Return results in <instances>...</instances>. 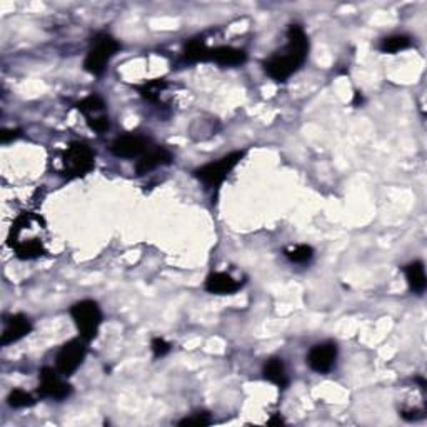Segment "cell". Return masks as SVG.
I'll return each instance as SVG.
<instances>
[{
    "instance_id": "obj_2",
    "label": "cell",
    "mask_w": 427,
    "mask_h": 427,
    "mask_svg": "<svg viewBox=\"0 0 427 427\" xmlns=\"http://www.w3.org/2000/svg\"><path fill=\"white\" fill-rule=\"evenodd\" d=\"M46 227L43 219L39 215L24 212L17 217L8 234V245L15 250L17 257L30 261L43 254V242L39 232Z\"/></svg>"
},
{
    "instance_id": "obj_21",
    "label": "cell",
    "mask_w": 427,
    "mask_h": 427,
    "mask_svg": "<svg viewBox=\"0 0 427 427\" xmlns=\"http://www.w3.org/2000/svg\"><path fill=\"white\" fill-rule=\"evenodd\" d=\"M7 402H8V406H11V407H14V409H22V407H30V406H34L35 400H34L32 395H30L29 393H25V391H22V389H14L11 394H8Z\"/></svg>"
},
{
    "instance_id": "obj_10",
    "label": "cell",
    "mask_w": 427,
    "mask_h": 427,
    "mask_svg": "<svg viewBox=\"0 0 427 427\" xmlns=\"http://www.w3.org/2000/svg\"><path fill=\"white\" fill-rule=\"evenodd\" d=\"M111 151L114 156L122 157V158H134V157H142L145 152L149 151V140L142 137V135H124V137H118L112 142Z\"/></svg>"
},
{
    "instance_id": "obj_6",
    "label": "cell",
    "mask_w": 427,
    "mask_h": 427,
    "mask_svg": "<svg viewBox=\"0 0 427 427\" xmlns=\"http://www.w3.org/2000/svg\"><path fill=\"white\" fill-rule=\"evenodd\" d=\"M244 151L227 154V156L219 158V161L210 162V164H205L199 167V169H196L194 170V175H196L201 182H204L205 186L219 189V186H222L224 180L227 179V175L231 174V170L239 164L240 158L244 157Z\"/></svg>"
},
{
    "instance_id": "obj_1",
    "label": "cell",
    "mask_w": 427,
    "mask_h": 427,
    "mask_svg": "<svg viewBox=\"0 0 427 427\" xmlns=\"http://www.w3.org/2000/svg\"><path fill=\"white\" fill-rule=\"evenodd\" d=\"M307 52H309V41L304 29L301 25H290L287 29V46L283 52H276L264 62V70L274 81L285 82L302 67L307 59Z\"/></svg>"
},
{
    "instance_id": "obj_26",
    "label": "cell",
    "mask_w": 427,
    "mask_h": 427,
    "mask_svg": "<svg viewBox=\"0 0 427 427\" xmlns=\"http://www.w3.org/2000/svg\"><path fill=\"white\" fill-rule=\"evenodd\" d=\"M359 102H362V95H360V92H355V99H354V105H359Z\"/></svg>"
},
{
    "instance_id": "obj_8",
    "label": "cell",
    "mask_w": 427,
    "mask_h": 427,
    "mask_svg": "<svg viewBox=\"0 0 427 427\" xmlns=\"http://www.w3.org/2000/svg\"><path fill=\"white\" fill-rule=\"evenodd\" d=\"M62 374L57 369L43 367L41 371V386H39V395L55 400H62L69 398L72 393V387L62 381Z\"/></svg>"
},
{
    "instance_id": "obj_18",
    "label": "cell",
    "mask_w": 427,
    "mask_h": 427,
    "mask_svg": "<svg viewBox=\"0 0 427 427\" xmlns=\"http://www.w3.org/2000/svg\"><path fill=\"white\" fill-rule=\"evenodd\" d=\"M411 37H407V35H393V37H387L381 42L379 50L384 54H395V52L406 50L411 47Z\"/></svg>"
},
{
    "instance_id": "obj_14",
    "label": "cell",
    "mask_w": 427,
    "mask_h": 427,
    "mask_svg": "<svg viewBox=\"0 0 427 427\" xmlns=\"http://www.w3.org/2000/svg\"><path fill=\"white\" fill-rule=\"evenodd\" d=\"M207 60H212V62L219 65H227V67H234V65H240L248 60V54L240 48L234 47H215L209 48V55Z\"/></svg>"
},
{
    "instance_id": "obj_16",
    "label": "cell",
    "mask_w": 427,
    "mask_h": 427,
    "mask_svg": "<svg viewBox=\"0 0 427 427\" xmlns=\"http://www.w3.org/2000/svg\"><path fill=\"white\" fill-rule=\"evenodd\" d=\"M77 109H79V112H82L83 116H86L87 124L105 116V102L97 94L86 97L82 102L77 104Z\"/></svg>"
},
{
    "instance_id": "obj_12",
    "label": "cell",
    "mask_w": 427,
    "mask_h": 427,
    "mask_svg": "<svg viewBox=\"0 0 427 427\" xmlns=\"http://www.w3.org/2000/svg\"><path fill=\"white\" fill-rule=\"evenodd\" d=\"M240 289V283L234 277L226 274V272H214L207 277L205 290L210 294H219V296H229Z\"/></svg>"
},
{
    "instance_id": "obj_15",
    "label": "cell",
    "mask_w": 427,
    "mask_h": 427,
    "mask_svg": "<svg viewBox=\"0 0 427 427\" xmlns=\"http://www.w3.org/2000/svg\"><path fill=\"white\" fill-rule=\"evenodd\" d=\"M262 374H264V379L276 384L279 389H285L289 384L287 374H285V365L283 362V359L279 358H272L267 360V362L264 364Z\"/></svg>"
},
{
    "instance_id": "obj_7",
    "label": "cell",
    "mask_w": 427,
    "mask_h": 427,
    "mask_svg": "<svg viewBox=\"0 0 427 427\" xmlns=\"http://www.w3.org/2000/svg\"><path fill=\"white\" fill-rule=\"evenodd\" d=\"M87 342L82 337L72 339V341L65 342L62 349L57 354V371L62 374L64 377L72 376L74 372L81 367L87 354Z\"/></svg>"
},
{
    "instance_id": "obj_13",
    "label": "cell",
    "mask_w": 427,
    "mask_h": 427,
    "mask_svg": "<svg viewBox=\"0 0 427 427\" xmlns=\"http://www.w3.org/2000/svg\"><path fill=\"white\" fill-rule=\"evenodd\" d=\"M170 162H172V156H170L169 151H165V149L162 147L149 149V151L140 157L135 170H137V175H144L151 172V170H154L158 165H169Z\"/></svg>"
},
{
    "instance_id": "obj_23",
    "label": "cell",
    "mask_w": 427,
    "mask_h": 427,
    "mask_svg": "<svg viewBox=\"0 0 427 427\" xmlns=\"http://www.w3.org/2000/svg\"><path fill=\"white\" fill-rule=\"evenodd\" d=\"M212 419H210V416L207 412H196L191 417H186V419H182L179 422V426H209Z\"/></svg>"
},
{
    "instance_id": "obj_11",
    "label": "cell",
    "mask_w": 427,
    "mask_h": 427,
    "mask_svg": "<svg viewBox=\"0 0 427 427\" xmlns=\"http://www.w3.org/2000/svg\"><path fill=\"white\" fill-rule=\"evenodd\" d=\"M30 331H32V324H30L29 317H25L24 314H15L8 317L6 331H4L2 339H0V344H14V342L20 341L22 337L30 334Z\"/></svg>"
},
{
    "instance_id": "obj_22",
    "label": "cell",
    "mask_w": 427,
    "mask_h": 427,
    "mask_svg": "<svg viewBox=\"0 0 427 427\" xmlns=\"http://www.w3.org/2000/svg\"><path fill=\"white\" fill-rule=\"evenodd\" d=\"M164 87H165L164 81H152V82H147L142 87H139V90H140V94H142L144 99L154 102V100H157L158 94H161V90L164 89Z\"/></svg>"
},
{
    "instance_id": "obj_27",
    "label": "cell",
    "mask_w": 427,
    "mask_h": 427,
    "mask_svg": "<svg viewBox=\"0 0 427 427\" xmlns=\"http://www.w3.org/2000/svg\"><path fill=\"white\" fill-rule=\"evenodd\" d=\"M269 424H283V419H279V417H274V419L269 421Z\"/></svg>"
},
{
    "instance_id": "obj_4",
    "label": "cell",
    "mask_w": 427,
    "mask_h": 427,
    "mask_svg": "<svg viewBox=\"0 0 427 427\" xmlns=\"http://www.w3.org/2000/svg\"><path fill=\"white\" fill-rule=\"evenodd\" d=\"M70 316L76 323L79 334L86 342L94 341L102 324V311L94 301H81L70 307Z\"/></svg>"
},
{
    "instance_id": "obj_3",
    "label": "cell",
    "mask_w": 427,
    "mask_h": 427,
    "mask_svg": "<svg viewBox=\"0 0 427 427\" xmlns=\"http://www.w3.org/2000/svg\"><path fill=\"white\" fill-rule=\"evenodd\" d=\"M118 48H121V43L112 35L99 34L94 43H92L90 50L87 52L86 60H83V69L92 76L100 77L107 69L112 57L118 52Z\"/></svg>"
},
{
    "instance_id": "obj_9",
    "label": "cell",
    "mask_w": 427,
    "mask_h": 427,
    "mask_svg": "<svg viewBox=\"0 0 427 427\" xmlns=\"http://www.w3.org/2000/svg\"><path fill=\"white\" fill-rule=\"evenodd\" d=\"M337 359V346L334 342H323L317 344L311 349L309 355H307V364L312 371L319 374H327L332 371L336 365Z\"/></svg>"
},
{
    "instance_id": "obj_17",
    "label": "cell",
    "mask_w": 427,
    "mask_h": 427,
    "mask_svg": "<svg viewBox=\"0 0 427 427\" xmlns=\"http://www.w3.org/2000/svg\"><path fill=\"white\" fill-rule=\"evenodd\" d=\"M406 279L409 287H411L412 292L422 294L426 290L427 285V277H426V269H424V264L421 261L411 262L406 267Z\"/></svg>"
},
{
    "instance_id": "obj_5",
    "label": "cell",
    "mask_w": 427,
    "mask_h": 427,
    "mask_svg": "<svg viewBox=\"0 0 427 427\" xmlns=\"http://www.w3.org/2000/svg\"><path fill=\"white\" fill-rule=\"evenodd\" d=\"M62 174L70 179L83 177L94 169L95 154L89 145L82 142H72L62 154Z\"/></svg>"
},
{
    "instance_id": "obj_24",
    "label": "cell",
    "mask_w": 427,
    "mask_h": 427,
    "mask_svg": "<svg viewBox=\"0 0 427 427\" xmlns=\"http://www.w3.org/2000/svg\"><path fill=\"white\" fill-rule=\"evenodd\" d=\"M151 349L154 352V358H164L165 354H169L170 344L165 341V339L154 337L152 339V344H151Z\"/></svg>"
},
{
    "instance_id": "obj_25",
    "label": "cell",
    "mask_w": 427,
    "mask_h": 427,
    "mask_svg": "<svg viewBox=\"0 0 427 427\" xmlns=\"http://www.w3.org/2000/svg\"><path fill=\"white\" fill-rule=\"evenodd\" d=\"M19 137H20V130L19 129H11V130L4 129L2 132H0V139H2L4 144H8L11 140H15Z\"/></svg>"
},
{
    "instance_id": "obj_19",
    "label": "cell",
    "mask_w": 427,
    "mask_h": 427,
    "mask_svg": "<svg viewBox=\"0 0 427 427\" xmlns=\"http://www.w3.org/2000/svg\"><path fill=\"white\" fill-rule=\"evenodd\" d=\"M184 54H186V59L192 60V62H197V60L205 62L207 55H209V47L205 46L202 39H192V41L187 42Z\"/></svg>"
},
{
    "instance_id": "obj_20",
    "label": "cell",
    "mask_w": 427,
    "mask_h": 427,
    "mask_svg": "<svg viewBox=\"0 0 427 427\" xmlns=\"http://www.w3.org/2000/svg\"><path fill=\"white\" fill-rule=\"evenodd\" d=\"M285 257H287L290 262L306 264V262H309L312 257H314V249L307 244L294 245V248L285 249Z\"/></svg>"
}]
</instances>
